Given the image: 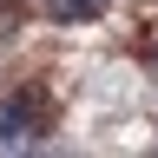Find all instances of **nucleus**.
I'll return each instance as SVG.
<instances>
[{
  "instance_id": "obj_3",
  "label": "nucleus",
  "mask_w": 158,
  "mask_h": 158,
  "mask_svg": "<svg viewBox=\"0 0 158 158\" xmlns=\"http://www.w3.org/2000/svg\"><path fill=\"white\" fill-rule=\"evenodd\" d=\"M0 7H7V0H0Z\"/></svg>"
},
{
  "instance_id": "obj_1",
  "label": "nucleus",
  "mask_w": 158,
  "mask_h": 158,
  "mask_svg": "<svg viewBox=\"0 0 158 158\" xmlns=\"http://www.w3.org/2000/svg\"><path fill=\"white\" fill-rule=\"evenodd\" d=\"M33 132H40V112L33 106H13L7 112V145H20V138H33Z\"/></svg>"
},
{
  "instance_id": "obj_2",
  "label": "nucleus",
  "mask_w": 158,
  "mask_h": 158,
  "mask_svg": "<svg viewBox=\"0 0 158 158\" xmlns=\"http://www.w3.org/2000/svg\"><path fill=\"white\" fill-rule=\"evenodd\" d=\"M79 7H99V0H79Z\"/></svg>"
}]
</instances>
